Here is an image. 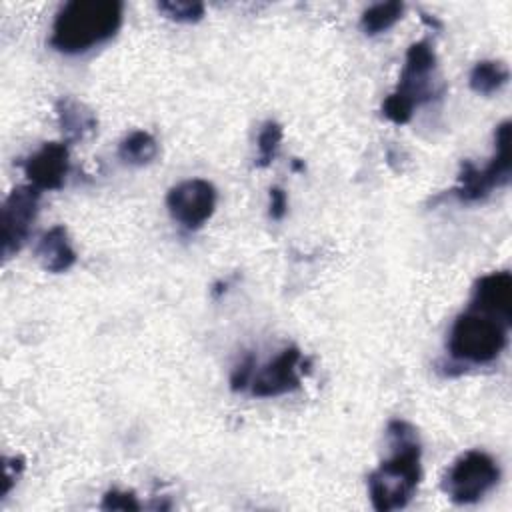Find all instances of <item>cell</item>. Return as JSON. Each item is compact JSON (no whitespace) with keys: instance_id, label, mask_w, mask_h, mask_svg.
Segmentation results:
<instances>
[{"instance_id":"obj_1","label":"cell","mask_w":512,"mask_h":512,"mask_svg":"<svg viewBox=\"0 0 512 512\" xmlns=\"http://www.w3.org/2000/svg\"><path fill=\"white\" fill-rule=\"evenodd\" d=\"M386 436L392 454L368 476V494L378 512L404 508L422 478V446L416 428L396 418L388 422Z\"/></svg>"},{"instance_id":"obj_2","label":"cell","mask_w":512,"mask_h":512,"mask_svg":"<svg viewBox=\"0 0 512 512\" xmlns=\"http://www.w3.org/2000/svg\"><path fill=\"white\" fill-rule=\"evenodd\" d=\"M122 14L120 0H70L56 12L50 46L62 54H84L116 36Z\"/></svg>"},{"instance_id":"obj_3","label":"cell","mask_w":512,"mask_h":512,"mask_svg":"<svg viewBox=\"0 0 512 512\" xmlns=\"http://www.w3.org/2000/svg\"><path fill=\"white\" fill-rule=\"evenodd\" d=\"M510 326L512 322L468 304L448 332V354L462 364H490L506 348Z\"/></svg>"},{"instance_id":"obj_4","label":"cell","mask_w":512,"mask_h":512,"mask_svg":"<svg viewBox=\"0 0 512 512\" xmlns=\"http://www.w3.org/2000/svg\"><path fill=\"white\" fill-rule=\"evenodd\" d=\"M498 480V462L482 450H468L446 470L442 490L456 504H474L486 496L498 484Z\"/></svg>"},{"instance_id":"obj_5","label":"cell","mask_w":512,"mask_h":512,"mask_svg":"<svg viewBox=\"0 0 512 512\" xmlns=\"http://www.w3.org/2000/svg\"><path fill=\"white\" fill-rule=\"evenodd\" d=\"M436 52L428 40H418L408 46L398 86L392 94L404 100L410 108H418L444 92L434 80Z\"/></svg>"},{"instance_id":"obj_6","label":"cell","mask_w":512,"mask_h":512,"mask_svg":"<svg viewBox=\"0 0 512 512\" xmlns=\"http://www.w3.org/2000/svg\"><path fill=\"white\" fill-rule=\"evenodd\" d=\"M40 190L30 184H22L10 190L2 204V260H10L22 250L30 238L32 224L38 216Z\"/></svg>"},{"instance_id":"obj_7","label":"cell","mask_w":512,"mask_h":512,"mask_svg":"<svg viewBox=\"0 0 512 512\" xmlns=\"http://www.w3.org/2000/svg\"><path fill=\"white\" fill-rule=\"evenodd\" d=\"M170 216L186 230H198L216 210V188L202 178H190L172 186L166 194Z\"/></svg>"},{"instance_id":"obj_8","label":"cell","mask_w":512,"mask_h":512,"mask_svg":"<svg viewBox=\"0 0 512 512\" xmlns=\"http://www.w3.org/2000/svg\"><path fill=\"white\" fill-rule=\"evenodd\" d=\"M302 352L298 346L284 348L272 362L260 368L252 382L250 392L256 398H274L288 394L300 386Z\"/></svg>"},{"instance_id":"obj_9","label":"cell","mask_w":512,"mask_h":512,"mask_svg":"<svg viewBox=\"0 0 512 512\" xmlns=\"http://www.w3.org/2000/svg\"><path fill=\"white\" fill-rule=\"evenodd\" d=\"M24 174L36 190H60L70 172L66 142H46L22 162Z\"/></svg>"},{"instance_id":"obj_10","label":"cell","mask_w":512,"mask_h":512,"mask_svg":"<svg viewBox=\"0 0 512 512\" xmlns=\"http://www.w3.org/2000/svg\"><path fill=\"white\" fill-rule=\"evenodd\" d=\"M468 304L512 322V274L496 270L478 278Z\"/></svg>"},{"instance_id":"obj_11","label":"cell","mask_w":512,"mask_h":512,"mask_svg":"<svg viewBox=\"0 0 512 512\" xmlns=\"http://www.w3.org/2000/svg\"><path fill=\"white\" fill-rule=\"evenodd\" d=\"M34 256L40 266L52 274H60L72 268L76 262V250L70 244L68 230L62 224L46 230L34 248Z\"/></svg>"},{"instance_id":"obj_12","label":"cell","mask_w":512,"mask_h":512,"mask_svg":"<svg viewBox=\"0 0 512 512\" xmlns=\"http://www.w3.org/2000/svg\"><path fill=\"white\" fill-rule=\"evenodd\" d=\"M56 120L62 130L64 142H80L90 138L98 128L96 114L80 100L72 96H62L56 102Z\"/></svg>"},{"instance_id":"obj_13","label":"cell","mask_w":512,"mask_h":512,"mask_svg":"<svg viewBox=\"0 0 512 512\" xmlns=\"http://www.w3.org/2000/svg\"><path fill=\"white\" fill-rule=\"evenodd\" d=\"M510 78L508 66L500 60H480L478 64H474L470 76H468V84L470 88L480 94V96H492L494 92H498Z\"/></svg>"},{"instance_id":"obj_14","label":"cell","mask_w":512,"mask_h":512,"mask_svg":"<svg viewBox=\"0 0 512 512\" xmlns=\"http://www.w3.org/2000/svg\"><path fill=\"white\" fill-rule=\"evenodd\" d=\"M158 154L156 138L146 130H134L118 144V158L132 166L150 164Z\"/></svg>"},{"instance_id":"obj_15","label":"cell","mask_w":512,"mask_h":512,"mask_svg":"<svg viewBox=\"0 0 512 512\" xmlns=\"http://www.w3.org/2000/svg\"><path fill=\"white\" fill-rule=\"evenodd\" d=\"M404 14V4L402 2H380L362 12L360 18V28L368 36H376L388 28H392Z\"/></svg>"},{"instance_id":"obj_16","label":"cell","mask_w":512,"mask_h":512,"mask_svg":"<svg viewBox=\"0 0 512 512\" xmlns=\"http://www.w3.org/2000/svg\"><path fill=\"white\" fill-rule=\"evenodd\" d=\"M282 142V126L274 120H266L258 132V156H256V166L266 168L274 162L278 148Z\"/></svg>"},{"instance_id":"obj_17","label":"cell","mask_w":512,"mask_h":512,"mask_svg":"<svg viewBox=\"0 0 512 512\" xmlns=\"http://www.w3.org/2000/svg\"><path fill=\"white\" fill-rule=\"evenodd\" d=\"M158 10L176 22H200L204 18V4L198 0H162L158 2Z\"/></svg>"},{"instance_id":"obj_18","label":"cell","mask_w":512,"mask_h":512,"mask_svg":"<svg viewBox=\"0 0 512 512\" xmlns=\"http://www.w3.org/2000/svg\"><path fill=\"white\" fill-rule=\"evenodd\" d=\"M100 508L102 510H122V512H136L140 510V502L136 500V494L134 492H126V490H108L104 496H102V502H100Z\"/></svg>"},{"instance_id":"obj_19","label":"cell","mask_w":512,"mask_h":512,"mask_svg":"<svg viewBox=\"0 0 512 512\" xmlns=\"http://www.w3.org/2000/svg\"><path fill=\"white\" fill-rule=\"evenodd\" d=\"M254 366H256V360L252 354H246L232 370L230 374V388L234 392H242L246 388H250V382L254 378Z\"/></svg>"},{"instance_id":"obj_20","label":"cell","mask_w":512,"mask_h":512,"mask_svg":"<svg viewBox=\"0 0 512 512\" xmlns=\"http://www.w3.org/2000/svg\"><path fill=\"white\" fill-rule=\"evenodd\" d=\"M268 214L272 220H282L288 210V196L280 186H272L268 194Z\"/></svg>"},{"instance_id":"obj_21","label":"cell","mask_w":512,"mask_h":512,"mask_svg":"<svg viewBox=\"0 0 512 512\" xmlns=\"http://www.w3.org/2000/svg\"><path fill=\"white\" fill-rule=\"evenodd\" d=\"M4 490H2V496H6L10 490H12V486H14V482H16V478L22 474V470H24V458H20V456H12V458H4Z\"/></svg>"},{"instance_id":"obj_22","label":"cell","mask_w":512,"mask_h":512,"mask_svg":"<svg viewBox=\"0 0 512 512\" xmlns=\"http://www.w3.org/2000/svg\"><path fill=\"white\" fill-rule=\"evenodd\" d=\"M292 166H294V170H300V168H302V164H300L298 160H294V164H292Z\"/></svg>"}]
</instances>
